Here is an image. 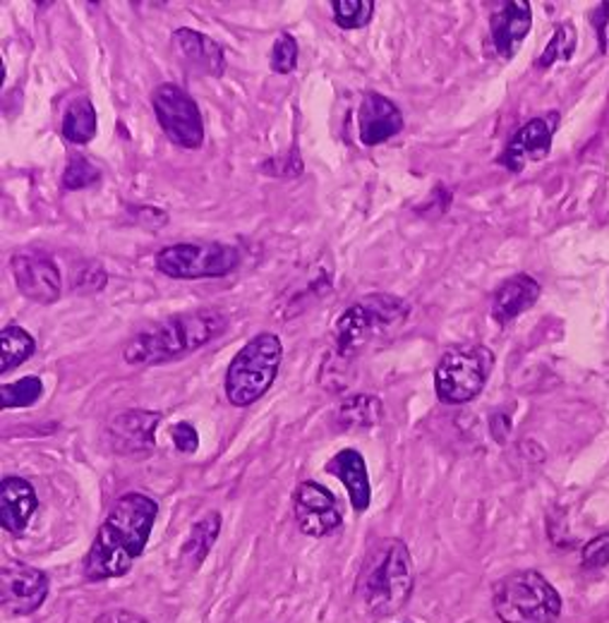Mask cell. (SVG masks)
Returning <instances> with one entry per match:
<instances>
[{
    "instance_id": "1",
    "label": "cell",
    "mask_w": 609,
    "mask_h": 623,
    "mask_svg": "<svg viewBox=\"0 0 609 623\" xmlns=\"http://www.w3.org/2000/svg\"><path fill=\"white\" fill-rule=\"evenodd\" d=\"M159 504L147 494L130 492L111 506V511L99 528L84 558V578L101 582L128 574L133 564L142 556L157 523Z\"/></svg>"
},
{
    "instance_id": "2",
    "label": "cell",
    "mask_w": 609,
    "mask_h": 623,
    "mask_svg": "<svg viewBox=\"0 0 609 623\" xmlns=\"http://www.w3.org/2000/svg\"><path fill=\"white\" fill-rule=\"evenodd\" d=\"M228 328V316L221 310H193L173 314L154 326H147L130 338L123 350L128 365L151 367L181 360L185 355L209 346Z\"/></svg>"
},
{
    "instance_id": "3",
    "label": "cell",
    "mask_w": 609,
    "mask_h": 623,
    "mask_svg": "<svg viewBox=\"0 0 609 623\" xmlns=\"http://www.w3.org/2000/svg\"><path fill=\"white\" fill-rule=\"evenodd\" d=\"M413 580L409 546L397 538H384L367 550L355 595L372 616H393L411 600Z\"/></svg>"
},
{
    "instance_id": "4",
    "label": "cell",
    "mask_w": 609,
    "mask_h": 623,
    "mask_svg": "<svg viewBox=\"0 0 609 623\" xmlns=\"http://www.w3.org/2000/svg\"><path fill=\"white\" fill-rule=\"evenodd\" d=\"M492 609L502 623H554L562 597L538 570H516L494 585Z\"/></svg>"
},
{
    "instance_id": "5",
    "label": "cell",
    "mask_w": 609,
    "mask_h": 623,
    "mask_svg": "<svg viewBox=\"0 0 609 623\" xmlns=\"http://www.w3.org/2000/svg\"><path fill=\"white\" fill-rule=\"evenodd\" d=\"M281 360L284 346L276 334H257L250 338L228 365L226 399L235 408L257 403L274 387Z\"/></svg>"
},
{
    "instance_id": "6",
    "label": "cell",
    "mask_w": 609,
    "mask_h": 623,
    "mask_svg": "<svg viewBox=\"0 0 609 623\" xmlns=\"http://www.w3.org/2000/svg\"><path fill=\"white\" fill-rule=\"evenodd\" d=\"M409 314L411 304L397 296H370L358 300L338 316L334 326L336 353L351 358V355L363 350L372 338L403 324Z\"/></svg>"
},
{
    "instance_id": "7",
    "label": "cell",
    "mask_w": 609,
    "mask_h": 623,
    "mask_svg": "<svg viewBox=\"0 0 609 623\" xmlns=\"http://www.w3.org/2000/svg\"><path fill=\"white\" fill-rule=\"evenodd\" d=\"M492 365L494 353L485 346H463L444 353L435 370L437 399L447 405L478 399L487 384Z\"/></svg>"
},
{
    "instance_id": "8",
    "label": "cell",
    "mask_w": 609,
    "mask_h": 623,
    "mask_svg": "<svg viewBox=\"0 0 609 623\" xmlns=\"http://www.w3.org/2000/svg\"><path fill=\"white\" fill-rule=\"evenodd\" d=\"M154 262L163 276L197 281L233 274L240 264V252L226 243H177L157 252Z\"/></svg>"
},
{
    "instance_id": "9",
    "label": "cell",
    "mask_w": 609,
    "mask_h": 623,
    "mask_svg": "<svg viewBox=\"0 0 609 623\" xmlns=\"http://www.w3.org/2000/svg\"><path fill=\"white\" fill-rule=\"evenodd\" d=\"M157 120L173 145L181 149H199L205 145V123L197 101L183 86L161 84L151 94Z\"/></svg>"
},
{
    "instance_id": "10",
    "label": "cell",
    "mask_w": 609,
    "mask_h": 623,
    "mask_svg": "<svg viewBox=\"0 0 609 623\" xmlns=\"http://www.w3.org/2000/svg\"><path fill=\"white\" fill-rule=\"evenodd\" d=\"M48 597V576L18 558H8L0 568V602L8 614H34Z\"/></svg>"
},
{
    "instance_id": "11",
    "label": "cell",
    "mask_w": 609,
    "mask_h": 623,
    "mask_svg": "<svg viewBox=\"0 0 609 623\" xmlns=\"http://www.w3.org/2000/svg\"><path fill=\"white\" fill-rule=\"evenodd\" d=\"M12 278L20 292L32 302L54 304L62 296V276L56 259L39 250H27L12 254L10 259Z\"/></svg>"
},
{
    "instance_id": "12",
    "label": "cell",
    "mask_w": 609,
    "mask_h": 623,
    "mask_svg": "<svg viewBox=\"0 0 609 623\" xmlns=\"http://www.w3.org/2000/svg\"><path fill=\"white\" fill-rule=\"evenodd\" d=\"M294 516L302 535L326 538L344 523L338 501L320 482H300L294 492Z\"/></svg>"
},
{
    "instance_id": "13",
    "label": "cell",
    "mask_w": 609,
    "mask_h": 623,
    "mask_svg": "<svg viewBox=\"0 0 609 623\" xmlns=\"http://www.w3.org/2000/svg\"><path fill=\"white\" fill-rule=\"evenodd\" d=\"M556 127H560V113L556 111H550L548 116L528 120L526 125L518 127L514 137L506 142L497 163L509 169L512 173H521L528 163L548 159Z\"/></svg>"
},
{
    "instance_id": "14",
    "label": "cell",
    "mask_w": 609,
    "mask_h": 623,
    "mask_svg": "<svg viewBox=\"0 0 609 623\" xmlns=\"http://www.w3.org/2000/svg\"><path fill=\"white\" fill-rule=\"evenodd\" d=\"M161 423V413L154 411H125L111 417L108 437L113 451L120 455L147 458L154 451V431Z\"/></svg>"
},
{
    "instance_id": "15",
    "label": "cell",
    "mask_w": 609,
    "mask_h": 623,
    "mask_svg": "<svg viewBox=\"0 0 609 623\" xmlns=\"http://www.w3.org/2000/svg\"><path fill=\"white\" fill-rule=\"evenodd\" d=\"M403 130V113L391 99L379 92H367L358 108V135L365 147L384 145Z\"/></svg>"
},
{
    "instance_id": "16",
    "label": "cell",
    "mask_w": 609,
    "mask_h": 623,
    "mask_svg": "<svg viewBox=\"0 0 609 623\" xmlns=\"http://www.w3.org/2000/svg\"><path fill=\"white\" fill-rule=\"evenodd\" d=\"M532 27V10L526 0H509V3H502L497 12H492L490 18V34L492 44L497 48V54L504 60H512L521 44L526 42V36L530 34Z\"/></svg>"
},
{
    "instance_id": "17",
    "label": "cell",
    "mask_w": 609,
    "mask_h": 623,
    "mask_svg": "<svg viewBox=\"0 0 609 623\" xmlns=\"http://www.w3.org/2000/svg\"><path fill=\"white\" fill-rule=\"evenodd\" d=\"M540 292H542L540 284L528 274H516L512 278H506V281L494 290V296H492V304H490L492 320L499 326L512 324L516 316L528 312L532 304L540 300Z\"/></svg>"
},
{
    "instance_id": "18",
    "label": "cell",
    "mask_w": 609,
    "mask_h": 623,
    "mask_svg": "<svg viewBox=\"0 0 609 623\" xmlns=\"http://www.w3.org/2000/svg\"><path fill=\"white\" fill-rule=\"evenodd\" d=\"M39 506L32 482L22 477H5L0 482V526L10 535H22Z\"/></svg>"
},
{
    "instance_id": "19",
    "label": "cell",
    "mask_w": 609,
    "mask_h": 623,
    "mask_svg": "<svg viewBox=\"0 0 609 623\" xmlns=\"http://www.w3.org/2000/svg\"><path fill=\"white\" fill-rule=\"evenodd\" d=\"M324 470L329 475H334L344 482L348 499L355 511L363 514L370 508L372 485H370V475H367V465H365V458L360 455V451H355V449L338 451L332 461H326Z\"/></svg>"
},
{
    "instance_id": "20",
    "label": "cell",
    "mask_w": 609,
    "mask_h": 623,
    "mask_svg": "<svg viewBox=\"0 0 609 623\" xmlns=\"http://www.w3.org/2000/svg\"><path fill=\"white\" fill-rule=\"evenodd\" d=\"M173 48L189 68H195L205 74H211V78H221L223 70H226L223 48L214 39H209L207 34L187 30V27L175 30L173 32Z\"/></svg>"
},
{
    "instance_id": "21",
    "label": "cell",
    "mask_w": 609,
    "mask_h": 623,
    "mask_svg": "<svg viewBox=\"0 0 609 623\" xmlns=\"http://www.w3.org/2000/svg\"><path fill=\"white\" fill-rule=\"evenodd\" d=\"M219 532H221V514L209 511L205 518H199L197 523L189 528V535L181 546V566L187 570H197L202 564H205L214 542L219 540Z\"/></svg>"
},
{
    "instance_id": "22",
    "label": "cell",
    "mask_w": 609,
    "mask_h": 623,
    "mask_svg": "<svg viewBox=\"0 0 609 623\" xmlns=\"http://www.w3.org/2000/svg\"><path fill=\"white\" fill-rule=\"evenodd\" d=\"M36 350L32 334L24 332L22 326L10 324L0 332V374L18 370L22 362H27Z\"/></svg>"
},
{
    "instance_id": "23",
    "label": "cell",
    "mask_w": 609,
    "mask_h": 623,
    "mask_svg": "<svg viewBox=\"0 0 609 623\" xmlns=\"http://www.w3.org/2000/svg\"><path fill=\"white\" fill-rule=\"evenodd\" d=\"M96 135V111L92 101L80 96L68 106L66 116H62V137L72 145H87L92 142Z\"/></svg>"
},
{
    "instance_id": "24",
    "label": "cell",
    "mask_w": 609,
    "mask_h": 623,
    "mask_svg": "<svg viewBox=\"0 0 609 623\" xmlns=\"http://www.w3.org/2000/svg\"><path fill=\"white\" fill-rule=\"evenodd\" d=\"M336 419L344 429L375 427L382 419V401L377 396H367V393H358V396H351L341 403Z\"/></svg>"
},
{
    "instance_id": "25",
    "label": "cell",
    "mask_w": 609,
    "mask_h": 623,
    "mask_svg": "<svg viewBox=\"0 0 609 623\" xmlns=\"http://www.w3.org/2000/svg\"><path fill=\"white\" fill-rule=\"evenodd\" d=\"M576 46H578V34H576L574 27H571L568 22H564V24H560V27L554 30L550 44L544 46L542 56L538 58L536 66L540 70H548V68L556 66V62H568L576 54Z\"/></svg>"
},
{
    "instance_id": "26",
    "label": "cell",
    "mask_w": 609,
    "mask_h": 623,
    "mask_svg": "<svg viewBox=\"0 0 609 623\" xmlns=\"http://www.w3.org/2000/svg\"><path fill=\"white\" fill-rule=\"evenodd\" d=\"M334 22L341 30H360L372 22L375 3L372 0H334Z\"/></svg>"
},
{
    "instance_id": "27",
    "label": "cell",
    "mask_w": 609,
    "mask_h": 623,
    "mask_svg": "<svg viewBox=\"0 0 609 623\" xmlns=\"http://www.w3.org/2000/svg\"><path fill=\"white\" fill-rule=\"evenodd\" d=\"M44 396V381L39 377H24L12 384H3L0 389V399H3V408H27Z\"/></svg>"
},
{
    "instance_id": "28",
    "label": "cell",
    "mask_w": 609,
    "mask_h": 623,
    "mask_svg": "<svg viewBox=\"0 0 609 623\" xmlns=\"http://www.w3.org/2000/svg\"><path fill=\"white\" fill-rule=\"evenodd\" d=\"M101 181V171L94 166L92 161L74 154L70 157L66 173H62V187L66 189H84V187H92Z\"/></svg>"
},
{
    "instance_id": "29",
    "label": "cell",
    "mask_w": 609,
    "mask_h": 623,
    "mask_svg": "<svg viewBox=\"0 0 609 623\" xmlns=\"http://www.w3.org/2000/svg\"><path fill=\"white\" fill-rule=\"evenodd\" d=\"M108 276L104 272V266L99 262H80L72 269V290L74 292H99L101 288H106Z\"/></svg>"
},
{
    "instance_id": "30",
    "label": "cell",
    "mask_w": 609,
    "mask_h": 623,
    "mask_svg": "<svg viewBox=\"0 0 609 623\" xmlns=\"http://www.w3.org/2000/svg\"><path fill=\"white\" fill-rule=\"evenodd\" d=\"M269 66L278 74H290V72L296 70V66H298V44H296V39L288 32L278 34V39L274 42Z\"/></svg>"
},
{
    "instance_id": "31",
    "label": "cell",
    "mask_w": 609,
    "mask_h": 623,
    "mask_svg": "<svg viewBox=\"0 0 609 623\" xmlns=\"http://www.w3.org/2000/svg\"><path fill=\"white\" fill-rule=\"evenodd\" d=\"M581 562L588 570H609V532H602L583 546Z\"/></svg>"
},
{
    "instance_id": "32",
    "label": "cell",
    "mask_w": 609,
    "mask_h": 623,
    "mask_svg": "<svg viewBox=\"0 0 609 623\" xmlns=\"http://www.w3.org/2000/svg\"><path fill=\"white\" fill-rule=\"evenodd\" d=\"M171 439L175 443V449L181 453H195L199 447V435L197 429L189 423H181L171 429Z\"/></svg>"
},
{
    "instance_id": "33",
    "label": "cell",
    "mask_w": 609,
    "mask_h": 623,
    "mask_svg": "<svg viewBox=\"0 0 609 623\" xmlns=\"http://www.w3.org/2000/svg\"><path fill=\"white\" fill-rule=\"evenodd\" d=\"M593 27L598 32V42H600V50L602 56H609V0L600 3L593 12Z\"/></svg>"
},
{
    "instance_id": "34",
    "label": "cell",
    "mask_w": 609,
    "mask_h": 623,
    "mask_svg": "<svg viewBox=\"0 0 609 623\" xmlns=\"http://www.w3.org/2000/svg\"><path fill=\"white\" fill-rule=\"evenodd\" d=\"M96 623H149L147 619L137 616L133 612H123V609H116V612H106L96 619Z\"/></svg>"
}]
</instances>
